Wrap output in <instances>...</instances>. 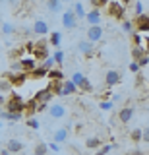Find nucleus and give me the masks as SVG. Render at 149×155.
Returning <instances> with one entry per match:
<instances>
[{"instance_id":"obj_1","label":"nucleus","mask_w":149,"mask_h":155,"mask_svg":"<svg viewBox=\"0 0 149 155\" xmlns=\"http://www.w3.org/2000/svg\"><path fill=\"white\" fill-rule=\"evenodd\" d=\"M6 110L12 114H23L25 113V101L21 99V95L14 93L10 101H6Z\"/></svg>"},{"instance_id":"obj_2","label":"nucleus","mask_w":149,"mask_h":155,"mask_svg":"<svg viewBox=\"0 0 149 155\" xmlns=\"http://www.w3.org/2000/svg\"><path fill=\"white\" fill-rule=\"evenodd\" d=\"M107 12H109L110 18L124 19V14H126V4H122V2H109L107 4Z\"/></svg>"},{"instance_id":"obj_3","label":"nucleus","mask_w":149,"mask_h":155,"mask_svg":"<svg viewBox=\"0 0 149 155\" xmlns=\"http://www.w3.org/2000/svg\"><path fill=\"white\" fill-rule=\"evenodd\" d=\"M31 56L35 58V60H43V62H45L47 58L50 56V54H49V48H47V41H45V39H41V41L35 43V51H33Z\"/></svg>"},{"instance_id":"obj_4","label":"nucleus","mask_w":149,"mask_h":155,"mask_svg":"<svg viewBox=\"0 0 149 155\" xmlns=\"http://www.w3.org/2000/svg\"><path fill=\"white\" fill-rule=\"evenodd\" d=\"M27 74H23V72H18V74H14V72H10V74H6V80L10 81L12 87H21L23 84L27 81Z\"/></svg>"},{"instance_id":"obj_5","label":"nucleus","mask_w":149,"mask_h":155,"mask_svg":"<svg viewBox=\"0 0 149 155\" xmlns=\"http://www.w3.org/2000/svg\"><path fill=\"white\" fill-rule=\"evenodd\" d=\"M62 25H64L66 29H76L78 27V18H76L74 12H72V8L62 14Z\"/></svg>"},{"instance_id":"obj_6","label":"nucleus","mask_w":149,"mask_h":155,"mask_svg":"<svg viewBox=\"0 0 149 155\" xmlns=\"http://www.w3.org/2000/svg\"><path fill=\"white\" fill-rule=\"evenodd\" d=\"M33 33L39 35V37H45L49 33V23L43 18H35V21H33Z\"/></svg>"},{"instance_id":"obj_7","label":"nucleus","mask_w":149,"mask_h":155,"mask_svg":"<svg viewBox=\"0 0 149 155\" xmlns=\"http://www.w3.org/2000/svg\"><path fill=\"white\" fill-rule=\"evenodd\" d=\"M49 114H50V118H64L66 114H68V110H66V107L62 105V103H54V105H50L49 107Z\"/></svg>"},{"instance_id":"obj_8","label":"nucleus","mask_w":149,"mask_h":155,"mask_svg":"<svg viewBox=\"0 0 149 155\" xmlns=\"http://www.w3.org/2000/svg\"><path fill=\"white\" fill-rule=\"evenodd\" d=\"M103 33H105V31H103V27H101V25L89 27V29H87V41L95 45V43H99L101 39H103Z\"/></svg>"},{"instance_id":"obj_9","label":"nucleus","mask_w":149,"mask_h":155,"mask_svg":"<svg viewBox=\"0 0 149 155\" xmlns=\"http://www.w3.org/2000/svg\"><path fill=\"white\" fill-rule=\"evenodd\" d=\"M20 62H21V72L27 74V76L37 68V60L33 56H23V58H20Z\"/></svg>"},{"instance_id":"obj_10","label":"nucleus","mask_w":149,"mask_h":155,"mask_svg":"<svg viewBox=\"0 0 149 155\" xmlns=\"http://www.w3.org/2000/svg\"><path fill=\"white\" fill-rule=\"evenodd\" d=\"M68 132H70V126H60L58 130H54V134H52V142L54 143H64L66 140H68Z\"/></svg>"},{"instance_id":"obj_11","label":"nucleus","mask_w":149,"mask_h":155,"mask_svg":"<svg viewBox=\"0 0 149 155\" xmlns=\"http://www.w3.org/2000/svg\"><path fill=\"white\" fill-rule=\"evenodd\" d=\"M120 81H122V76H120V72H118V70H109L107 74H105V84H107L109 87L118 85Z\"/></svg>"},{"instance_id":"obj_12","label":"nucleus","mask_w":149,"mask_h":155,"mask_svg":"<svg viewBox=\"0 0 149 155\" xmlns=\"http://www.w3.org/2000/svg\"><path fill=\"white\" fill-rule=\"evenodd\" d=\"M134 25L138 27V33H149V16L143 14V16L136 18L134 19Z\"/></svg>"},{"instance_id":"obj_13","label":"nucleus","mask_w":149,"mask_h":155,"mask_svg":"<svg viewBox=\"0 0 149 155\" xmlns=\"http://www.w3.org/2000/svg\"><path fill=\"white\" fill-rule=\"evenodd\" d=\"M78 51L81 52V54H85V56H93L95 54V45L85 39V41H79L78 43Z\"/></svg>"},{"instance_id":"obj_14","label":"nucleus","mask_w":149,"mask_h":155,"mask_svg":"<svg viewBox=\"0 0 149 155\" xmlns=\"http://www.w3.org/2000/svg\"><path fill=\"white\" fill-rule=\"evenodd\" d=\"M132 118H134V109H132V107H122V109L118 110V120L122 124L130 122Z\"/></svg>"},{"instance_id":"obj_15","label":"nucleus","mask_w":149,"mask_h":155,"mask_svg":"<svg viewBox=\"0 0 149 155\" xmlns=\"http://www.w3.org/2000/svg\"><path fill=\"white\" fill-rule=\"evenodd\" d=\"M85 19H87L89 27L99 25V23H101V10H91V12H87V14H85Z\"/></svg>"},{"instance_id":"obj_16","label":"nucleus","mask_w":149,"mask_h":155,"mask_svg":"<svg viewBox=\"0 0 149 155\" xmlns=\"http://www.w3.org/2000/svg\"><path fill=\"white\" fill-rule=\"evenodd\" d=\"M76 93H78V87H76L74 84H72L70 80H64V81H62L60 95H66V97H68V95H76Z\"/></svg>"},{"instance_id":"obj_17","label":"nucleus","mask_w":149,"mask_h":155,"mask_svg":"<svg viewBox=\"0 0 149 155\" xmlns=\"http://www.w3.org/2000/svg\"><path fill=\"white\" fill-rule=\"evenodd\" d=\"M6 149L10 153H20V151H23V142H20V140H8Z\"/></svg>"},{"instance_id":"obj_18","label":"nucleus","mask_w":149,"mask_h":155,"mask_svg":"<svg viewBox=\"0 0 149 155\" xmlns=\"http://www.w3.org/2000/svg\"><path fill=\"white\" fill-rule=\"evenodd\" d=\"M33 99H35L37 103H49V101L52 99V93L49 89H41V91H37V95L33 97Z\"/></svg>"},{"instance_id":"obj_19","label":"nucleus","mask_w":149,"mask_h":155,"mask_svg":"<svg viewBox=\"0 0 149 155\" xmlns=\"http://www.w3.org/2000/svg\"><path fill=\"white\" fill-rule=\"evenodd\" d=\"M47 80H50V81H62V80H64V74H62V70L52 68V70H49V74H47Z\"/></svg>"},{"instance_id":"obj_20","label":"nucleus","mask_w":149,"mask_h":155,"mask_svg":"<svg viewBox=\"0 0 149 155\" xmlns=\"http://www.w3.org/2000/svg\"><path fill=\"white\" fill-rule=\"evenodd\" d=\"M47 74H49V70H47L45 66H37L29 76L33 78V80H41V78H47Z\"/></svg>"},{"instance_id":"obj_21","label":"nucleus","mask_w":149,"mask_h":155,"mask_svg":"<svg viewBox=\"0 0 149 155\" xmlns=\"http://www.w3.org/2000/svg\"><path fill=\"white\" fill-rule=\"evenodd\" d=\"M101 138H97V136H91V138L85 140V147H89V149H99L101 147Z\"/></svg>"},{"instance_id":"obj_22","label":"nucleus","mask_w":149,"mask_h":155,"mask_svg":"<svg viewBox=\"0 0 149 155\" xmlns=\"http://www.w3.org/2000/svg\"><path fill=\"white\" fill-rule=\"evenodd\" d=\"M25 113L29 114V118H33V114L37 113V101L33 99V97H31L29 101H25Z\"/></svg>"},{"instance_id":"obj_23","label":"nucleus","mask_w":149,"mask_h":155,"mask_svg":"<svg viewBox=\"0 0 149 155\" xmlns=\"http://www.w3.org/2000/svg\"><path fill=\"white\" fill-rule=\"evenodd\" d=\"M72 12L76 14V18H78V19L85 18V14H87V12H85V8H83V4H81V2H76L74 6H72Z\"/></svg>"},{"instance_id":"obj_24","label":"nucleus","mask_w":149,"mask_h":155,"mask_svg":"<svg viewBox=\"0 0 149 155\" xmlns=\"http://www.w3.org/2000/svg\"><path fill=\"white\" fill-rule=\"evenodd\" d=\"M47 89L50 91L52 95H60V89H62V81H49Z\"/></svg>"},{"instance_id":"obj_25","label":"nucleus","mask_w":149,"mask_h":155,"mask_svg":"<svg viewBox=\"0 0 149 155\" xmlns=\"http://www.w3.org/2000/svg\"><path fill=\"white\" fill-rule=\"evenodd\" d=\"M141 56H145V48H143V47H134V48H132V58H134V62H138Z\"/></svg>"},{"instance_id":"obj_26","label":"nucleus","mask_w":149,"mask_h":155,"mask_svg":"<svg viewBox=\"0 0 149 155\" xmlns=\"http://www.w3.org/2000/svg\"><path fill=\"white\" fill-rule=\"evenodd\" d=\"M60 39H62V33H60V31H52L49 43H50L52 47H60Z\"/></svg>"},{"instance_id":"obj_27","label":"nucleus","mask_w":149,"mask_h":155,"mask_svg":"<svg viewBox=\"0 0 149 155\" xmlns=\"http://www.w3.org/2000/svg\"><path fill=\"white\" fill-rule=\"evenodd\" d=\"M2 33L4 35H14V33H16V25L10 23V21H4L2 23Z\"/></svg>"},{"instance_id":"obj_28","label":"nucleus","mask_w":149,"mask_h":155,"mask_svg":"<svg viewBox=\"0 0 149 155\" xmlns=\"http://www.w3.org/2000/svg\"><path fill=\"white\" fill-rule=\"evenodd\" d=\"M47 10H49V12H60L62 2H58V0H50V2H47Z\"/></svg>"},{"instance_id":"obj_29","label":"nucleus","mask_w":149,"mask_h":155,"mask_svg":"<svg viewBox=\"0 0 149 155\" xmlns=\"http://www.w3.org/2000/svg\"><path fill=\"white\" fill-rule=\"evenodd\" d=\"M78 89L85 91V93H89V91H93V84L89 81V78H83V81L79 84V87H78Z\"/></svg>"},{"instance_id":"obj_30","label":"nucleus","mask_w":149,"mask_h":155,"mask_svg":"<svg viewBox=\"0 0 149 155\" xmlns=\"http://www.w3.org/2000/svg\"><path fill=\"white\" fill-rule=\"evenodd\" d=\"M47 149H49L47 142H39L35 145V153H33V155H47Z\"/></svg>"},{"instance_id":"obj_31","label":"nucleus","mask_w":149,"mask_h":155,"mask_svg":"<svg viewBox=\"0 0 149 155\" xmlns=\"http://www.w3.org/2000/svg\"><path fill=\"white\" fill-rule=\"evenodd\" d=\"M83 78H85V76L81 74V72H74V74H72V80H70V81H72V84H74L76 87H79V84L83 81Z\"/></svg>"},{"instance_id":"obj_32","label":"nucleus","mask_w":149,"mask_h":155,"mask_svg":"<svg viewBox=\"0 0 149 155\" xmlns=\"http://www.w3.org/2000/svg\"><path fill=\"white\" fill-rule=\"evenodd\" d=\"M10 91H12L10 81H8V80H0V93L6 95V93H10Z\"/></svg>"},{"instance_id":"obj_33","label":"nucleus","mask_w":149,"mask_h":155,"mask_svg":"<svg viewBox=\"0 0 149 155\" xmlns=\"http://www.w3.org/2000/svg\"><path fill=\"white\" fill-rule=\"evenodd\" d=\"M132 41H134V45H136V47H143V37L139 35L138 31H136V33L132 31Z\"/></svg>"},{"instance_id":"obj_34","label":"nucleus","mask_w":149,"mask_h":155,"mask_svg":"<svg viewBox=\"0 0 149 155\" xmlns=\"http://www.w3.org/2000/svg\"><path fill=\"white\" fill-rule=\"evenodd\" d=\"M130 138H132V142H139V140H141V130L134 128L132 132H130Z\"/></svg>"},{"instance_id":"obj_35","label":"nucleus","mask_w":149,"mask_h":155,"mask_svg":"<svg viewBox=\"0 0 149 155\" xmlns=\"http://www.w3.org/2000/svg\"><path fill=\"white\" fill-rule=\"evenodd\" d=\"M134 14H136V18L143 16V4L141 2H134Z\"/></svg>"},{"instance_id":"obj_36","label":"nucleus","mask_w":149,"mask_h":155,"mask_svg":"<svg viewBox=\"0 0 149 155\" xmlns=\"http://www.w3.org/2000/svg\"><path fill=\"white\" fill-rule=\"evenodd\" d=\"M107 0H93V2H91V6H93V10H101L103 6H107Z\"/></svg>"},{"instance_id":"obj_37","label":"nucleus","mask_w":149,"mask_h":155,"mask_svg":"<svg viewBox=\"0 0 149 155\" xmlns=\"http://www.w3.org/2000/svg\"><path fill=\"white\" fill-rule=\"evenodd\" d=\"M52 58H54L56 64H62V62H64V52H62V51H56L54 54H52Z\"/></svg>"},{"instance_id":"obj_38","label":"nucleus","mask_w":149,"mask_h":155,"mask_svg":"<svg viewBox=\"0 0 149 155\" xmlns=\"http://www.w3.org/2000/svg\"><path fill=\"white\" fill-rule=\"evenodd\" d=\"M99 107H101L103 110H112L114 103H112V101H101V103H99Z\"/></svg>"},{"instance_id":"obj_39","label":"nucleus","mask_w":149,"mask_h":155,"mask_svg":"<svg viewBox=\"0 0 149 155\" xmlns=\"http://www.w3.org/2000/svg\"><path fill=\"white\" fill-rule=\"evenodd\" d=\"M122 29H124L126 33H132V29H134V23L130 21V19H124V21H122Z\"/></svg>"},{"instance_id":"obj_40","label":"nucleus","mask_w":149,"mask_h":155,"mask_svg":"<svg viewBox=\"0 0 149 155\" xmlns=\"http://www.w3.org/2000/svg\"><path fill=\"white\" fill-rule=\"evenodd\" d=\"M23 51H25L27 52V54H33V51H35V43H33V41H29V43H25V47H23Z\"/></svg>"},{"instance_id":"obj_41","label":"nucleus","mask_w":149,"mask_h":155,"mask_svg":"<svg viewBox=\"0 0 149 155\" xmlns=\"http://www.w3.org/2000/svg\"><path fill=\"white\" fill-rule=\"evenodd\" d=\"M54 64H56V62H54V58H52V56H49L45 62H43V66H45L47 70H52V66H54Z\"/></svg>"},{"instance_id":"obj_42","label":"nucleus","mask_w":149,"mask_h":155,"mask_svg":"<svg viewBox=\"0 0 149 155\" xmlns=\"http://www.w3.org/2000/svg\"><path fill=\"white\" fill-rule=\"evenodd\" d=\"M110 151H112V145H101V147H99V155H107V153H110Z\"/></svg>"},{"instance_id":"obj_43","label":"nucleus","mask_w":149,"mask_h":155,"mask_svg":"<svg viewBox=\"0 0 149 155\" xmlns=\"http://www.w3.org/2000/svg\"><path fill=\"white\" fill-rule=\"evenodd\" d=\"M27 126H29L31 130H37V128H39V120H37V118H29V120H27Z\"/></svg>"},{"instance_id":"obj_44","label":"nucleus","mask_w":149,"mask_h":155,"mask_svg":"<svg viewBox=\"0 0 149 155\" xmlns=\"http://www.w3.org/2000/svg\"><path fill=\"white\" fill-rule=\"evenodd\" d=\"M136 64H138L139 68H141V66H147V64H149V54H145V56H141V58H139V60L136 62Z\"/></svg>"},{"instance_id":"obj_45","label":"nucleus","mask_w":149,"mask_h":155,"mask_svg":"<svg viewBox=\"0 0 149 155\" xmlns=\"http://www.w3.org/2000/svg\"><path fill=\"white\" fill-rule=\"evenodd\" d=\"M141 142L149 143V126H147V128H143V130H141Z\"/></svg>"},{"instance_id":"obj_46","label":"nucleus","mask_w":149,"mask_h":155,"mask_svg":"<svg viewBox=\"0 0 149 155\" xmlns=\"http://www.w3.org/2000/svg\"><path fill=\"white\" fill-rule=\"evenodd\" d=\"M12 72H14V74H18V72H21V62H20V60L12 62Z\"/></svg>"},{"instance_id":"obj_47","label":"nucleus","mask_w":149,"mask_h":155,"mask_svg":"<svg viewBox=\"0 0 149 155\" xmlns=\"http://www.w3.org/2000/svg\"><path fill=\"white\" fill-rule=\"evenodd\" d=\"M47 145H49V149H52V151H60V145L54 143V142H50V143H47Z\"/></svg>"},{"instance_id":"obj_48","label":"nucleus","mask_w":149,"mask_h":155,"mask_svg":"<svg viewBox=\"0 0 149 155\" xmlns=\"http://www.w3.org/2000/svg\"><path fill=\"white\" fill-rule=\"evenodd\" d=\"M45 109H49V107H47V103H37V113H43Z\"/></svg>"},{"instance_id":"obj_49","label":"nucleus","mask_w":149,"mask_h":155,"mask_svg":"<svg viewBox=\"0 0 149 155\" xmlns=\"http://www.w3.org/2000/svg\"><path fill=\"white\" fill-rule=\"evenodd\" d=\"M130 70H132V72H139V66L136 64V62H132V64H130Z\"/></svg>"},{"instance_id":"obj_50","label":"nucleus","mask_w":149,"mask_h":155,"mask_svg":"<svg viewBox=\"0 0 149 155\" xmlns=\"http://www.w3.org/2000/svg\"><path fill=\"white\" fill-rule=\"evenodd\" d=\"M143 43H145V45H143V48H145V54H149V37H147Z\"/></svg>"},{"instance_id":"obj_51","label":"nucleus","mask_w":149,"mask_h":155,"mask_svg":"<svg viewBox=\"0 0 149 155\" xmlns=\"http://www.w3.org/2000/svg\"><path fill=\"white\" fill-rule=\"evenodd\" d=\"M120 99H122V97H120L118 93H112V103H118Z\"/></svg>"},{"instance_id":"obj_52","label":"nucleus","mask_w":149,"mask_h":155,"mask_svg":"<svg viewBox=\"0 0 149 155\" xmlns=\"http://www.w3.org/2000/svg\"><path fill=\"white\" fill-rule=\"evenodd\" d=\"M0 155H12L10 151H8V149L6 147H2V149H0Z\"/></svg>"},{"instance_id":"obj_53","label":"nucleus","mask_w":149,"mask_h":155,"mask_svg":"<svg viewBox=\"0 0 149 155\" xmlns=\"http://www.w3.org/2000/svg\"><path fill=\"white\" fill-rule=\"evenodd\" d=\"M4 103H6V97H4L2 93H0V105H4Z\"/></svg>"},{"instance_id":"obj_54","label":"nucleus","mask_w":149,"mask_h":155,"mask_svg":"<svg viewBox=\"0 0 149 155\" xmlns=\"http://www.w3.org/2000/svg\"><path fill=\"white\" fill-rule=\"evenodd\" d=\"M130 155H141V151H138V149H136V151H132Z\"/></svg>"},{"instance_id":"obj_55","label":"nucleus","mask_w":149,"mask_h":155,"mask_svg":"<svg viewBox=\"0 0 149 155\" xmlns=\"http://www.w3.org/2000/svg\"><path fill=\"white\" fill-rule=\"evenodd\" d=\"M0 128H2V120H0Z\"/></svg>"},{"instance_id":"obj_56","label":"nucleus","mask_w":149,"mask_h":155,"mask_svg":"<svg viewBox=\"0 0 149 155\" xmlns=\"http://www.w3.org/2000/svg\"><path fill=\"white\" fill-rule=\"evenodd\" d=\"M93 155H99V153H93Z\"/></svg>"}]
</instances>
